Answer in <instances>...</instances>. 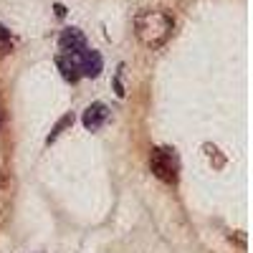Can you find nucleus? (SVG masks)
<instances>
[{
	"mask_svg": "<svg viewBox=\"0 0 253 253\" xmlns=\"http://www.w3.org/2000/svg\"><path fill=\"white\" fill-rule=\"evenodd\" d=\"M56 15H58V18H63V15H66V8H63L61 3H56Z\"/></svg>",
	"mask_w": 253,
	"mask_h": 253,
	"instance_id": "1a4fd4ad",
	"label": "nucleus"
},
{
	"mask_svg": "<svg viewBox=\"0 0 253 253\" xmlns=\"http://www.w3.org/2000/svg\"><path fill=\"white\" fill-rule=\"evenodd\" d=\"M58 48H61V56H76L86 48V36L79 28H66L58 38Z\"/></svg>",
	"mask_w": 253,
	"mask_h": 253,
	"instance_id": "20e7f679",
	"label": "nucleus"
},
{
	"mask_svg": "<svg viewBox=\"0 0 253 253\" xmlns=\"http://www.w3.org/2000/svg\"><path fill=\"white\" fill-rule=\"evenodd\" d=\"M150 170L162 182L175 185L177 172H180V160H177L175 150H170V147H155V150L150 152Z\"/></svg>",
	"mask_w": 253,
	"mask_h": 253,
	"instance_id": "f03ea898",
	"label": "nucleus"
},
{
	"mask_svg": "<svg viewBox=\"0 0 253 253\" xmlns=\"http://www.w3.org/2000/svg\"><path fill=\"white\" fill-rule=\"evenodd\" d=\"M56 66L61 69V76L66 79V81H71V84H76L81 76H79V69H76V63H74V58L71 56H58L56 58Z\"/></svg>",
	"mask_w": 253,
	"mask_h": 253,
	"instance_id": "423d86ee",
	"label": "nucleus"
},
{
	"mask_svg": "<svg viewBox=\"0 0 253 253\" xmlns=\"http://www.w3.org/2000/svg\"><path fill=\"white\" fill-rule=\"evenodd\" d=\"M134 31L147 48H160L175 31V18L167 10H142L134 20Z\"/></svg>",
	"mask_w": 253,
	"mask_h": 253,
	"instance_id": "f257e3e1",
	"label": "nucleus"
},
{
	"mask_svg": "<svg viewBox=\"0 0 253 253\" xmlns=\"http://www.w3.org/2000/svg\"><path fill=\"white\" fill-rule=\"evenodd\" d=\"M71 124H74V114H63V117L56 122V126L51 129V134H48V144H51V142H53V139H56V137H58L63 129H66V126H71Z\"/></svg>",
	"mask_w": 253,
	"mask_h": 253,
	"instance_id": "6e6552de",
	"label": "nucleus"
},
{
	"mask_svg": "<svg viewBox=\"0 0 253 253\" xmlns=\"http://www.w3.org/2000/svg\"><path fill=\"white\" fill-rule=\"evenodd\" d=\"M107 119H109V109H107V104H101V101L91 104V107L84 112V117H81L84 126H86V129H91V132L101 129V126L107 124Z\"/></svg>",
	"mask_w": 253,
	"mask_h": 253,
	"instance_id": "39448f33",
	"label": "nucleus"
},
{
	"mask_svg": "<svg viewBox=\"0 0 253 253\" xmlns=\"http://www.w3.org/2000/svg\"><path fill=\"white\" fill-rule=\"evenodd\" d=\"M71 58H74L76 69H79V76H91V79H96V76L101 74V69H104V58H101V53L94 51V48H84L81 53H76V56H71Z\"/></svg>",
	"mask_w": 253,
	"mask_h": 253,
	"instance_id": "7ed1b4c3",
	"label": "nucleus"
},
{
	"mask_svg": "<svg viewBox=\"0 0 253 253\" xmlns=\"http://www.w3.org/2000/svg\"><path fill=\"white\" fill-rule=\"evenodd\" d=\"M0 126H3V112H0Z\"/></svg>",
	"mask_w": 253,
	"mask_h": 253,
	"instance_id": "9d476101",
	"label": "nucleus"
},
{
	"mask_svg": "<svg viewBox=\"0 0 253 253\" xmlns=\"http://www.w3.org/2000/svg\"><path fill=\"white\" fill-rule=\"evenodd\" d=\"M203 152H205V157L210 160V162H213V167H215V170H220V167H225V157L220 155V150H218V147L215 144H203Z\"/></svg>",
	"mask_w": 253,
	"mask_h": 253,
	"instance_id": "0eeeda50",
	"label": "nucleus"
}]
</instances>
